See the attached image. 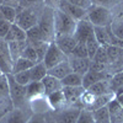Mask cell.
<instances>
[{"instance_id":"obj_1","label":"cell","mask_w":123,"mask_h":123,"mask_svg":"<svg viewBox=\"0 0 123 123\" xmlns=\"http://www.w3.org/2000/svg\"><path fill=\"white\" fill-rule=\"evenodd\" d=\"M37 25L41 30V32H42L46 42L48 43L53 42L55 38L54 36V7L44 5L43 9L41 10Z\"/></svg>"},{"instance_id":"obj_2","label":"cell","mask_w":123,"mask_h":123,"mask_svg":"<svg viewBox=\"0 0 123 123\" xmlns=\"http://www.w3.org/2000/svg\"><path fill=\"white\" fill-rule=\"evenodd\" d=\"M78 21L70 17L65 12L59 9H54V36H65V35H74Z\"/></svg>"},{"instance_id":"obj_3","label":"cell","mask_w":123,"mask_h":123,"mask_svg":"<svg viewBox=\"0 0 123 123\" xmlns=\"http://www.w3.org/2000/svg\"><path fill=\"white\" fill-rule=\"evenodd\" d=\"M42 9L43 6L42 7H21L20 6L18 14L15 18L14 24H16L25 31H28L30 28H32L33 26L38 24L39 14Z\"/></svg>"},{"instance_id":"obj_4","label":"cell","mask_w":123,"mask_h":123,"mask_svg":"<svg viewBox=\"0 0 123 123\" xmlns=\"http://www.w3.org/2000/svg\"><path fill=\"white\" fill-rule=\"evenodd\" d=\"M87 20L94 26L107 27L113 20V15L110 9L92 4V6L87 10Z\"/></svg>"},{"instance_id":"obj_5","label":"cell","mask_w":123,"mask_h":123,"mask_svg":"<svg viewBox=\"0 0 123 123\" xmlns=\"http://www.w3.org/2000/svg\"><path fill=\"white\" fill-rule=\"evenodd\" d=\"M7 81L10 89V98L12 101L14 107H28V101L26 98V86L18 84L12 74L7 75Z\"/></svg>"},{"instance_id":"obj_6","label":"cell","mask_w":123,"mask_h":123,"mask_svg":"<svg viewBox=\"0 0 123 123\" xmlns=\"http://www.w3.org/2000/svg\"><path fill=\"white\" fill-rule=\"evenodd\" d=\"M65 60H68V55L57 46V43L54 42V41L50 42L49 46H48L47 52H46L44 59H43V63L47 67V69L53 68V67L63 63V62H65Z\"/></svg>"},{"instance_id":"obj_7","label":"cell","mask_w":123,"mask_h":123,"mask_svg":"<svg viewBox=\"0 0 123 123\" xmlns=\"http://www.w3.org/2000/svg\"><path fill=\"white\" fill-rule=\"evenodd\" d=\"M32 115L30 107H12L0 118V123H27Z\"/></svg>"},{"instance_id":"obj_8","label":"cell","mask_w":123,"mask_h":123,"mask_svg":"<svg viewBox=\"0 0 123 123\" xmlns=\"http://www.w3.org/2000/svg\"><path fill=\"white\" fill-rule=\"evenodd\" d=\"M81 108L67 106L58 111H50L57 123H76Z\"/></svg>"},{"instance_id":"obj_9","label":"cell","mask_w":123,"mask_h":123,"mask_svg":"<svg viewBox=\"0 0 123 123\" xmlns=\"http://www.w3.org/2000/svg\"><path fill=\"white\" fill-rule=\"evenodd\" d=\"M57 9L62 10V11L65 12L67 15H69L70 17H73L75 21H81V20L87 17V10L75 6L74 4L69 3L68 0H60Z\"/></svg>"},{"instance_id":"obj_10","label":"cell","mask_w":123,"mask_h":123,"mask_svg":"<svg viewBox=\"0 0 123 123\" xmlns=\"http://www.w3.org/2000/svg\"><path fill=\"white\" fill-rule=\"evenodd\" d=\"M28 107L32 111V113L37 115H46L52 111V107L49 105L47 95H38L28 100Z\"/></svg>"},{"instance_id":"obj_11","label":"cell","mask_w":123,"mask_h":123,"mask_svg":"<svg viewBox=\"0 0 123 123\" xmlns=\"http://www.w3.org/2000/svg\"><path fill=\"white\" fill-rule=\"evenodd\" d=\"M94 25H92L87 17L81 20V21H78L76 24V28H75V32H74V37L78 41V43H84L87 41V38L94 35Z\"/></svg>"},{"instance_id":"obj_12","label":"cell","mask_w":123,"mask_h":123,"mask_svg":"<svg viewBox=\"0 0 123 123\" xmlns=\"http://www.w3.org/2000/svg\"><path fill=\"white\" fill-rule=\"evenodd\" d=\"M85 89L83 86H64L63 92L67 100V105L68 106H73V107H80V98L81 95L84 94Z\"/></svg>"},{"instance_id":"obj_13","label":"cell","mask_w":123,"mask_h":123,"mask_svg":"<svg viewBox=\"0 0 123 123\" xmlns=\"http://www.w3.org/2000/svg\"><path fill=\"white\" fill-rule=\"evenodd\" d=\"M112 74H110V71H94V70H89L87 73L83 76V87L87 90L91 85H94L97 81L101 80H110Z\"/></svg>"},{"instance_id":"obj_14","label":"cell","mask_w":123,"mask_h":123,"mask_svg":"<svg viewBox=\"0 0 123 123\" xmlns=\"http://www.w3.org/2000/svg\"><path fill=\"white\" fill-rule=\"evenodd\" d=\"M54 42L57 43V46L63 50V52L69 57L70 53L73 52V49L75 48V46L78 44V41L75 39L74 35H65V36H59L54 38Z\"/></svg>"},{"instance_id":"obj_15","label":"cell","mask_w":123,"mask_h":123,"mask_svg":"<svg viewBox=\"0 0 123 123\" xmlns=\"http://www.w3.org/2000/svg\"><path fill=\"white\" fill-rule=\"evenodd\" d=\"M69 63L71 65L74 73H78L80 75H85L87 71L90 70V64H91V59L90 58H71L68 57Z\"/></svg>"},{"instance_id":"obj_16","label":"cell","mask_w":123,"mask_h":123,"mask_svg":"<svg viewBox=\"0 0 123 123\" xmlns=\"http://www.w3.org/2000/svg\"><path fill=\"white\" fill-rule=\"evenodd\" d=\"M107 108L110 112L111 123H123V107L118 104L116 97L108 102Z\"/></svg>"},{"instance_id":"obj_17","label":"cell","mask_w":123,"mask_h":123,"mask_svg":"<svg viewBox=\"0 0 123 123\" xmlns=\"http://www.w3.org/2000/svg\"><path fill=\"white\" fill-rule=\"evenodd\" d=\"M70 73H73V69H71V65L69 63V59L63 62V63L58 64V65H55V67H53V68L48 69V74L57 78V79H59V80L64 79Z\"/></svg>"},{"instance_id":"obj_18","label":"cell","mask_w":123,"mask_h":123,"mask_svg":"<svg viewBox=\"0 0 123 123\" xmlns=\"http://www.w3.org/2000/svg\"><path fill=\"white\" fill-rule=\"evenodd\" d=\"M42 84L44 86V94L47 96L50 95V94H53V92H55V91H59V90L63 89V84H62V81L59 79L52 76V75H49V74H47L43 78Z\"/></svg>"},{"instance_id":"obj_19","label":"cell","mask_w":123,"mask_h":123,"mask_svg":"<svg viewBox=\"0 0 123 123\" xmlns=\"http://www.w3.org/2000/svg\"><path fill=\"white\" fill-rule=\"evenodd\" d=\"M47 97H48L50 107H52V111H58V110H62V108H64V107L68 106L65 96H64V92H63V89L48 95Z\"/></svg>"},{"instance_id":"obj_20","label":"cell","mask_w":123,"mask_h":123,"mask_svg":"<svg viewBox=\"0 0 123 123\" xmlns=\"http://www.w3.org/2000/svg\"><path fill=\"white\" fill-rule=\"evenodd\" d=\"M94 32L95 37L98 41V43L104 47H107L111 44V28L110 26L107 27H100V26H94Z\"/></svg>"},{"instance_id":"obj_21","label":"cell","mask_w":123,"mask_h":123,"mask_svg":"<svg viewBox=\"0 0 123 123\" xmlns=\"http://www.w3.org/2000/svg\"><path fill=\"white\" fill-rule=\"evenodd\" d=\"M9 46V52L10 55L12 58V62H15L16 59H18L21 57L24 49L27 46V39L26 41H14V42H7Z\"/></svg>"},{"instance_id":"obj_22","label":"cell","mask_w":123,"mask_h":123,"mask_svg":"<svg viewBox=\"0 0 123 123\" xmlns=\"http://www.w3.org/2000/svg\"><path fill=\"white\" fill-rule=\"evenodd\" d=\"M27 39V35L26 31L22 30L20 26H17L16 24L11 25V28H10L7 36L5 37L6 42H14V41H26Z\"/></svg>"},{"instance_id":"obj_23","label":"cell","mask_w":123,"mask_h":123,"mask_svg":"<svg viewBox=\"0 0 123 123\" xmlns=\"http://www.w3.org/2000/svg\"><path fill=\"white\" fill-rule=\"evenodd\" d=\"M43 94H44V86L42 84V81H31L30 84L26 85V98H27V101L30 98L35 97V96L43 95Z\"/></svg>"},{"instance_id":"obj_24","label":"cell","mask_w":123,"mask_h":123,"mask_svg":"<svg viewBox=\"0 0 123 123\" xmlns=\"http://www.w3.org/2000/svg\"><path fill=\"white\" fill-rule=\"evenodd\" d=\"M30 71H31V81H42L43 78L48 74V69L43 62L36 63L30 69Z\"/></svg>"},{"instance_id":"obj_25","label":"cell","mask_w":123,"mask_h":123,"mask_svg":"<svg viewBox=\"0 0 123 123\" xmlns=\"http://www.w3.org/2000/svg\"><path fill=\"white\" fill-rule=\"evenodd\" d=\"M87 91L91 92V94L95 95V96H101V95L108 94V92H112L111 89H110V80L97 81V83H95L94 85H91L87 89Z\"/></svg>"},{"instance_id":"obj_26","label":"cell","mask_w":123,"mask_h":123,"mask_svg":"<svg viewBox=\"0 0 123 123\" xmlns=\"http://www.w3.org/2000/svg\"><path fill=\"white\" fill-rule=\"evenodd\" d=\"M20 6H14V5H7V4H3L0 5V11L3 14V17L6 20L7 22L14 24L15 18L18 14Z\"/></svg>"},{"instance_id":"obj_27","label":"cell","mask_w":123,"mask_h":123,"mask_svg":"<svg viewBox=\"0 0 123 123\" xmlns=\"http://www.w3.org/2000/svg\"><path fill=\"white\" fill-rule=\"evenodd\" d=\"M36 63L32 60H28L24 57H20L18 59H16L14 62V67H12V73L11 74H16L20 73V71H24V70H28L31 69Z\"/></svg>"},{"instance_id":"obj_28","label":"cell","mask_w":123,"mask_h":123,"mask_svg":"<svg viewBox=\"0 0 123 123\" xmlns=\"http://www.w3.org/2000/svg\"><path fill=\"white\" fill-rule=\"evenodd\" d=\"M115 97H116L115 92H108V94H105V95L96 96L94 104H92V106H91V108H90V111H95V110H97V108H101V107H104V106H107L108 102H110L111 100H113Z\"/></svg>"},{"instance_id":"obj_29","label":"cell","mask_w":123,"mask_h":123,"mask_svg":"<svg viewBox=\"0 0 123 123\" xmlns=\"http://www.w3.org/2000/svg\"><path fill=\"white\" fill-rule=\"evenodd\" d=\"M62 84L64 86H83V75H80L78 73H70L69 75H67L64 79H62Z\"/></svg>"},{"instance_id":"obj_30","label":"cell","mask_w":123,"mask_h":123,"mask_svg":"<svg viewBox=\"0 0 123 123\" xmlns=\"http://www.w3.org/2000/svg\"><path fill=\"white\" fill-rule=\"evenodd\" d=\"M110 28L116 37L123 39V14L117 17H113V20H112V22L110 25Z\"/></svg>"},{"instance_id":"obj_31","label":"cell","mask_w":123,"mask_h":123,"mask_svg":"<svg viewBox=\"0 0 123 123\" xmlns=\"http://www.w3.org/2000/svg\"><path fill=\"white\" fill-rule=\"evenodd\" d=\"M123 86V70H117L115 74H112L110 79V89L112 92H116Z\"/></svg>"},{"instance_id":"obj_32","label":"cell","mask_w":123,"mask_h":123,"mask_svg":"<svg viewBox=\"0 0 123 123\" xmlns=\"http://www.w3.org/2000/svg\"><path fill=\"white\" fill-rule=\"evenodd\" d=\"M94 112V118L96 123H111V118H110V112L107 106H104L101 108H97Z\"/></svg>"},{"instance_id":"obj_33","label":"cell","mask_w":123,"mask_h":123,"mask_svg":"<svg viewBox=\"0 0 123 123\" xmlns=\"http://www.w3.org/2000/svg\"><path fill=\"white\" fill-rule=\"evenodd\" d=\"M26 35H27V41L28 42H46L44 37L41 32V30L38 27V25L33 26L32 28H30L28 31H26Z\"/></svg>"},{"instance_id":"obj_34","label":"cell","mask_w":123,"mask_h":123,"mask_svg":"<svg viewBox=\"0 0 123 123\" xmlns=\"http://www.w3.org/2000/svg\"><path fill=\"white\" fill-rule=\"evenodd\" d=\"M12 67H14V62L11 58H9L4 55L3 53H0V70L4 75H9L12 73Z\"/></svg>"},{"instance_id":"obj_35","label":"cell","mask_w":123,"mask_h":123,"mask_svg":"<svg viewBox=\"0 0 123 123\" xmlns=\"http://www.w3.org/2000/svg\"><path fill=\"white\" fill-rule=\"evenodd\" d=\"M86 47H87V53H89V58L92 59L94 58V55L96 54V52L98 50V48L101 47V44L98 43V41L96 39L95 37V33L91 35L87 41H86Z\"/></svg>"},{"instance_id":"obj_36","label":"cell","mask_w":123,"mask_h":123,"mask_svg":"<svg viewBox=\"0 0 123 123\" xmlns=\"http://www.w3.org/2000/svg\"><path fill=\"white\" fill-rule=\"evenodd\" d=\"M69 57H71V58H89L86 42H84V43H78V44L75 46V48L73 49V52L70 53Z\"/></svg>"},{"instance_id":"obj_37","label":"cell","mask_w":123,"mask_h":123,"mask_svg":"<svg viewBox=\"0 0 123 123\" xmlns=\"http://www.w3.org/2000/svg\"><path fill=\"white\" fill-rule=\"evenodd\" d=\"M122 49L123 48H119V47H116V46H111V44L106 47L110 64H116V62L118 60V58L122 53Z\"/></svg>"},{"instance_id":"obj_38","label":"cell","mask_w":123,"mask_h":123,"mask_svg":"<svg viewBox=\"0 0 123 123\" xmlns=\"http://www.w3.org/2000/svg\"><path fill=\"white\" fill-rule=\"evenodd\" d=\"M21 57H24V58H26L28 60H32V62H35V63H39V58H38V53H37L36 48L32 47L31 44H28V42H27L26 48L24 49Z\"/></svg>"},{"instance_id":"obj_39","label":"cell","mask_w":123,"mask_h":123,"mask_svg":"<svg viewBox=\"0 0 123 123\" xmlns=\"http://www.w3.org/2000/svg\"><path fill=\"white\" fill-rule=\"evenodd\" d=\"M76 123H96L94 118V112L87 108H81Z\"/></svg>"},{"instance_id":"obj_40","label":"cell","mask_w":123,"mask_h":123,"mask_svg":"<svg viewBox=\"0 0 123 123\" xmlns=\"http://www.w3.org/2000/svg\"><path fill=\"white\" fill-rule=\"evenodd\" d=\"M91 60L94 62H97V63H102V64H110V60H108V55H107V50H106V47L101 46L98 48V50L96 52V54L94 55Z\"/></svg>"},{"instance_id":"obj_41","label":"cell","mask_w":123,"mask_h":123,"mask_svg":"<svg viewBox=\"0 0 123 123\" xmlns=\"http://www.w3.org/2000/svg\"><path fill=\"white\" fill-rule=\"evenodd\" d=\"M12 75H14V78H15V80L17 81V83L24 85V86H26L27 84L31 83V71H30V69L20 71V73H16V74H12Z\"/></svg>"},{"instance_id":"obj_42","label":"cell","mask_w":123,"mask_h":123,"mask_svg":"<svg viewBox=\"0 0 123 123\" xmlns=\"http://www.w3.org/2000/svg\"><path fill=\"white\" fill-rule=\"evenodd\" d=\"M12 107H14V105H12V101L10 97H0V118L5 113H7Z\"/></svg>"},{"instance_id":"obj_43","label":"cell","mask_w":123,"mask_h":123,"mask_svg":"<svg viewBox=\"0 0 123 123\" xmlns=\"http://www.w3.org/2000/svg\"><path fill=\"white\" fill-rule=\"evenodd\" d=\"M0 97H10L7 75H0Z\"/></svg>"},{"instance_id":"obj_44","label":"cell","mask_w":123,"mask_h":123,"mask_svg":"<svg viewBox=\"0 0 123 123\" xmlns=\"http://www.w3.org/2000/svg\"><path fill=\"white\" fill-rule=\"evenodd\" d=\"M21 7H42L44 6V0H20Z\"/></svg>"},{"instance_id":"obj_45","label":"cell","mask_w":123,"mask_h":123,"mask_svg":"<svg viewBox=\"0 0 123 123\" xmlns=\"http://www.w3.org/2000/svg\"><path fill=\"white\" fill-rule=\"evenodd\" d=\"M94 5H100V6H104V7H107V9H111L116 6L117 4L122 3L123 0H91Z\"/></svg>"},{"instance_id":"obj_46","label":"cell","mask_w":123,"mask_h":123,"mask_svg":"<svg viewBox=\"0 0 123 123\" xmlns=\"http://www.w3.org/2000/svg\"><path fill=\"white\" fill-rule=\"evenodd\" d=\"M69 3L74 4L75 6H79L81 9H85V10H89L91 6H92V1L91 0H68Z\"/></svg>"},{"instance_id":"obj_47","label":"cell","mask_w":123,"mask_h":123,"mask_svg":"<svg viewBox=\"0 0 123 123\" xmlns=\"http://www.w3.org/2000/svg\"><path fill=\"white\" fill-rule=\"evenodd\" d=\"M90 70H94V71H107V64H102V63H97V62L91 60Z\"/></svg>"},{"instance_id":"obj_48","label":"cell","mask_w":123,"mask_h":123,"mask_svg":"<svg viewBox=\"0 0 123 123\" xmlns=\"http://www.w3.org/2000/svg\"><path fill=\"white\" fill-rule=\"evenodd\" d=\"M11 25H12L11 22H5L4 25L0 26V38L1 39H5V37L7 36L10 28H11Z\"/></svg>"},{"instance_id":"obj_49","label":"cell","mask_w":123,"mask_h":123,"mask_svg":"<svg viewBox=\"0 0 123 123\" xmlns=\"http://www.w3.org/2000/svg\"><path fill=\"white\" fill-rule=\"evenodd\" d=\"M27 123H44V115H37L33 113L28 119Z\"/></svg>"},{"instance_id":"obj_50","label":"cell","mask_w":123,"mask_h":123,"mask_svg":"<svg viewBox=\"0 0 123 123\" xmlns=\"http://www.w3.org/2000/svg\"><path fill=\"white\" fill-rule=\"evenodd\" d=\"M44 123H57L54 117L52 116V112H48L44 115Z\"/></svg>"},{"instance_id":"obj_51","label":"cell","mask_w":123,"mask_h":123,"mask_svg":"<svg viewBox=\"0 0 123 123\" xmlns=\"http://www.w3.org/2000/svg\"><path fill=\"white\" fill-rule=\"evenodd\" d=\"M59 1H60V0H44V5L50 6V7H54V9H55V7L58 6Z\"/></svg>"},{"instance_id":"obj_52","label":"cell","mask_w":123,"mask_h":123,"mask_svg":"<svg viewBox=\"0 0 123 123\" xmlns=\"http://www.w3.org/2000/svg\"><path fill=\"white\" fill-rule=\"evenodd\" d=\"M4 4L14 5V6H20V0H4Z\"/></svg>"},{"instance_id":"obj_53","label":"cell","mask_w":123,"mask_h":123,"mask_svg":"<svg viewBox=\"0 0 123 123\" xmlns=\"http://www.w3.org/2000/svg\"><path fill=\"white\" fill-rule=\"evenodd\" d=\"M116 100L118 101V104L123 107V92L122 94H116Z\"/></svg>"},{"instance_id":"obj_54","label":"cell","mask_w":123,"mask_h":123,"mask_svg":"<svg viewBox=\"0 0 123 123\" xmlns=\"http://www.w3.org/2000/svg\"><path fill=\"white\" fill-rule=\"evenodd\" d=\"M5 22H7V21H5V20H3V18H0V26H1V25H4Z\"/></svg>"},{"instance_id":"obj_55","label":"cell","mask_w":123,"mask_h":123,"mask_svg":"<svg viewBox=\"0 0 123 123\" xmlns=\"http://www.w3.org/2000/svg\"><path fill=\"white\" fill-rule=\"evenodd\" d=\"M122 92H123V86H122V87H121V89H119L117 92H116V94H122Z\"/></svg>"},{"instance_id":"obj_56","label":"cell","mask_w":123,"mask_h":123,"mask_svg":"<svg viewBox=\"0 0 123 123\" xmlns=\"http://www.w3.org/2000/svg\"><path fill=\"white\" fill-rule=\"evenodd\" d=\"M0 18H3V20H5V18L3 17V14H1V11H0ZM5 21H6V20H5Z\"/></svg>"},{"instance_id":"obj_57","label":"cell","mask_w":123,"mask_h":123,"mask_svg":"<svg viewBox=\"0 0 123 123\" xmlns=\"http://www.w3.org/2000/svg\"><path fill=\"white\" fill-rule=\"evenodd\" d=\"M4 4V0H0V5H3Z\"/></svg>"},{"instance_id":"obj_58","label":"cell","mask_w":123,"mask_h":123,"mask_svg":"<svg viewBox=\"0 0 123 123\" xmlns=\"http://www.w3.org/2000/svg\"><path fill=\"white\" fill-rule=\"evenodd\" d=\"M0 75H3V73H1V70H0Z\"/></svg>"}]
</instances>
